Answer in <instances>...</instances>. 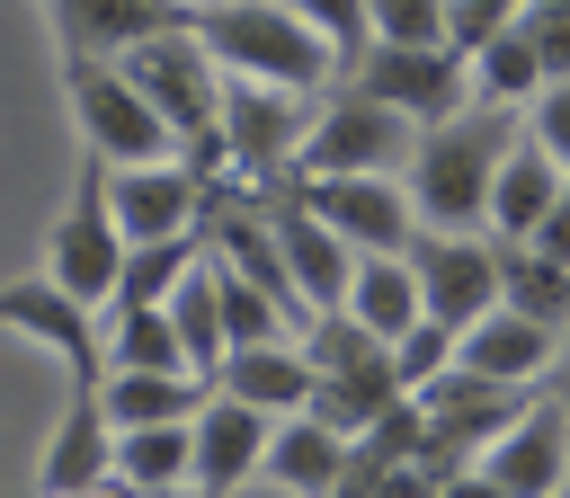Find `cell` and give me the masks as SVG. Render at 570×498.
<instances>
[{
    "mask_svg": "<svg viewBox=\"0 0 570 498\" xmlns=\"http://www.w3.org/2000/svg\"><path fill=\"white\" fill-rule=\"evenodd\" d=\"M508 142H517V107H481V98L419 124L410 160H401V196H410L419 231H481V196H490V169Z\"/></svg>",
    "mask_w": 570,
    "mask_h": 498,
    "instance_id": "6da1fadb",
    "label": "cell"
},
{
    "mask_svg": "<svg viewBox=\"0 0 570 498\" xmlns=\"http://www.w3.org/2000/svg\"><path fill=\"white\" fill-rule=\"evenodd\" d=\"M187 36L223 80H267V89H330L338 62L330 44L285 9V0H187Z\"/></svg>",
    "mask_w": 570,
    "mask_h": 498,
    "instance_id": "7a4b0ae2",
    "label": "cell"
},
{
    "mask_svg": "<svg viewBox=\"0 0 570 498\" xmlns=\"http://www.w3.org/2000/svg\"><path fill=\"white\" fill-rule=\"evenodd\" d=\"M62 98H71V124H80L89 160H107V169H125V160H178L169 124L142 107V89L107 53H62Z\"/></svg>",
    "mask_w": 570,
    "mask_h": 498,
    "instance_id": "3957f363",
    "label": "cell"
},
{
    "mask_svg": "<svg viewBox=\"0 0 570 498\" xmlns=\"http://www.w3.org/2000/svg\"><path fill=\"white\" fill-rule=\"evenodd\" d=\"M410 133H419L410 116H392V107H374L356 89H330L312 107L303 142H294V178H401Z\"/></svg>",
    "mask_w": 570,
    "mask_h": 498,
    "instance_id": "277c9868",
    "label": "cell"
},
{
    "mask_svg": "<svg viewBox=\"0 0 570 498\" xmlns=\"http://www.w3.org/2000/svg\"><path fill=\"white\" fill-rule=\"evenodd\" d=\"M312 124V98L303 89H267V80H223V107H214V142H223V169L240 187H285L294 178V142Z\"/></svg>",
    "mask_w": 570,
    "mask_h": 498,
    "instance_id": "5b68a950",
    "label": "cell"
},
{
    "mask_svg": "<svg viewBox=\"0 0 570 498\" xmlns=\"http://www.w3.org/2000/svg\"><path fill=\"white\" fill-rule=\"evenodd\" d=\"M116 71L142 89V107L169 124V142H178V151H187V142H214L223 71L205 62V44H196L187 27H160V36H142V44H125V53H116Z\"/></svg>",
    "mask_w": 570,
    "mask_h": 498,
    "instance_id": "8992f818",
    "label": "cell"
},
{
    "mask_svg": "<svg viewBox=\"0 0 570 498\" xmlns=\"http://www.w3.org/2000/svg\"><path fill=\"white\" fill-rule=\"evenodd\" d=\"M330 89H356V98H374V107L410 116V124H436V116L472 107L463 53H445V44H365L356 62H338V80H330Z\"/></svg>",
    "mask_w": 570,
    "mask_h": 498,
    "instance_id": "52a82bcc",
    "label": "cell"
},
{
    "mask_svg": "<svg viewBox=\"0 0 570 498\" xmlns=\"http://www.w3.org/2000/svg\"><path fill=\"white\" fill-rule=\"evenodd\" d=\"M116 267H125V231H116V213H107V160H80L71 205H62L53 240H45V285H62L71 302L98 311L107 285H116Z\"/></svg>",
    "mask_w": 570,
    "mask_h": 498,
    "instance_id": "ba28073f",
    "label": "cell"
},
{
    "mask_svg": "<svg viewBox=\"0 0 570 498\" xmlns=\"http://www.w3.org/2000/svg\"><path fill=\"white\" fill-rule=\"evenodd\" d=\"M410 285L436 329H472L499 302V240L490 231H410Z\"/></svg>",
    "mask_w": 570,
    "mask_h": 498,
    "instance_id": "9c48e42d",
    "label": "cell"
},
{
    "mask_svg": "<svg viewBox=\"0 0 570 498\" xmlns=\"http://www.w3.org/2000/svg\"><path fill=\"white\" fill-rule=\"evenodd\" d=\"M472 471H481L499 498H552V489L570 480V400H561V391L525 400V409L472 454Z\"/></svg>",
    "mask_w": 570,
    "mask_h": 498,
    "instance_id": "30bf717a",
    "label": "cell"
},
{
    "mask_svg": "<svg viewBox=\"0 0 570 498\" xmlns=\"http://www.w3.org/2000/svg\"><path fill=\"white\" fill-rule=\"evenodd\" d=\"M0 338L45 347V356L62 365V382H71V391H89V382L107 374V356H98V311H89V302H71V293H62V285H45V276L0 285Z\"/></svg>",
    "mask_w": 570,
    "mask_h": 498,
    "instance_id": "8fae6325",
    "label": "cell"
},
{
    "mask_svg": "<svg viewBox=\"0 0 570 498\" xmlns=\"http://www.w3.org/2000/svg\"><path fill=\"white\" fill-rule=\"evenodd\" d=\"M285 196H294L312 222H330L356 258H374V249H410V231H419L401 178H285Z\"/></svg>",
    "mask_w": 570,
    "mask_h": 498,
    "instance_id": "7c38bea8",
    "label": "cell"
},
{
    "mask_svg": "<svg viewBox=\"0 0 570 498\" xmlns=\"http://www.w3.org/2000/svg\"><path fill=\"white\" fill-rule=\"evenodd\" d=\"M267 409H249V400H223L214 382H205V400H196V418H187V489L196 498H232L249 471H258V454H267Z\"/></svg>",
    "mask_w": 570,
    "mask_h": 498,
    "instance_id": "4fadbf2b",
    "label": "cell"
},
{
    "mask_svg": "<svg viewBox=\"0 0 570 498\" xmlns=\"http://www.w3.org/2000/svg\"><path fill=\"white\" fill-rule=\"evenodd\" d=\"M107 213L125 240H178L205 213V178L187 160H125V169H107Z\"/></svg>",
    "mask_w": 570,
    "mask_h": 498,
    "instance_id": "5bb4252c",
    "label": "cell"
},
{
    "mask_svg": "<svg viewBox=\"0 0 570 498\" xmlns=\"http://www.w3.org/2000/svg\"><path fill=\"white\" fill-rule=\"evenodd\" d=\"M267 231H276V258H285V285H294V302H303V311H338L356 249H347L330 222H312V213H303L285 187H267Z\"/></svg>",
    "mask_w": 570,
    "mask_h": 498,
    "instance_id": "9a60e30c",
    "label": "cell"
},
{
    "mask_svg": "<svg viewBox=\"0 0 570 498\" xmlns=\"http://www.w3.org/2000/svg\"><path fill=\"white\" fill-rule=\"evenodd\" d=\"M552 347H561V338H552L543 320L508 311V302H490L472 329H454V365H463V374H490V382H525V391L552 374Z\"/></svg>",
    "mask_w": 570,
    "mask_h": 498,
    "instance_id": "2e32d148",
    "label": "cell"
},
{
    "mask_svg": "<svg viewBox=\"0 0 570 498\" xmlns=\"http://www.w3.org/2000/svg\"><path fill=\"white\" fill-rule=\"evenodd\" d=\"M223 400H249V409H267V418H294L303 400H312V365H303V347L294 338H258V347H223V365L205 374Z\"/></svg>",
    "mask_w": 570,
    "mask_h": 498,
    "instance_id": "e0dca14e",
    "label": "cell"
},
{
    "mask_svg": "<svg viewBox=\"0 0 570 498\" xmlns=\"http://www.w3.org/2000/svg\"><path fill=\"white\" fill-rule=\"evenodd\" d=\"M561 196V160L543 151V142H508L499 151V169H490V196H481V231L490 240H525L534 222H543V205Z\"/></svg>",
    "mask_w": 570,
    "mask_h": 498,
    "instance_id": "ac0fdd59",
    "label": "cell"
},
{
    "mask_svg": "<svg viewBox=\"0 0 570 498\" xmlns=\"http://www.w3.org/2000/svg\"><path fill=\"white\" fill-rule=\"evenodd\" d=\"M160 27H187V0H53V36L62 53H125Z\"/></svg>",
    "mask_w": 570,
    "mask_h": 498,
    "instance_id": "d6986e66",
    "label": "cell"
},
{
    "mask_svg": "<svg viewBox=\"0 0 570 498\" xmlns=\"http://www.w3.org/2000/svg\"><path fill=\"white\" fill-rule=\"evenodd\" d=\"M107 445H116V427H107L98 391H71V400H62V418H53V436H45V462H36V498H71V489L107 480Z\"/></svg>",
    "mask_w": 570,
    "mask_h": 498,
    "instance_id": "ffe728a7",
    "label": "cell"
},
{
    "mask_svg": "<svg viewBox=\"0 0 570 498\" xmlns=\"http://www.w3.org/2000/svg\"><path fill=\"white\" fill-rule=\"evenodd\" d=\"M98 409L107 427H169V418H196L205 400V374H151V365H107L98 382Z\"/></svg>",
    "mask_w": 570,
    "mask_h": 498,
    "instance_id": "44dd1931",
    "label": "cell"
},
{
    "mask_svg": "<svg viewBox=\"0 0 570 498\" xmlns=\"http://www.w3.org/2000/svg\"><path fill=\"white\" fill-rule=\"evenodd\" d=\"M338 311H347L365 338H383V347H392L410 320H428V311H419V285H410V258H401V249H374V258H356V267H347V293H338Z\"/></svg>",
    "mask_w": 570,
    "mask_h": 498,
    "instance_id": "7402d4cb",
    "label": "cell"
},
{
    "mask_svg": "<svg viewBox=\"0 0 570 498\" xmlns=\"http://www.w3.org/2000/svg\"><path fill=\"white\" fill-rule=\"evenodd\" d=\"M338 462H347V436L338 427H321V418H276L267 427V454H258V471L276 480V489H294V498H321L330 480H338Z\"/></svg>",
    "mask_w": 570,
    "mask_h": 498,
    "instance_id": "603a6c76",
    "label": "cell"
},
{
    "mask_svg": "<svg viewBox=\"0 0 570 498\" xmlns=\"http://www.w3.org/2000/svg\"><path fill=\"white\" fill-rule=\"evenodd\" d=\"M107 480H125L134 498H169V489H187V418H169V427H116V445H107Z\"/></svg>",
    "mask_w": 570,
    "mask_h": 498,
    "instance_id": "cb8c5ba5",
    "label": "cell"
},
{
    "mask_svg": "<svg viewBox=\"0 0 570 498\" xmlns=\"http://www.w3.org/2000/svg\"><path fill=\"white\" fill-rule=\"evenodd\" d=\"M169 338H178V365L187 374H214L223 365V311H214V267H205V240H196V267L169 285Z\"/></svg>",
    "mask_w": 570,
    "mask_h": 498,
    "instance_id": "d4e9b609",
    "label": "cell"
},
{
    "mask_svg": "<svg viewBox=\"0 0 570 498\" xmlns=\"http://www.w3.org/2000/svg\"><path fill=\"white\" fill-rule=\"evenodd\" d=\"M499 302L525 311V320H543V329L561 338V329H570V267L534 258L525 240H499Z\"/></svg>",
    "mask_w": 570,
    "mask_h": 498,
    "instance_id": "484cf974",
    "label": "cell"
},
{
    "mask_svg": "<svg viewBox=\"0 0 570 498\" xmlns=\"http://www.w3.org/2000/svg\"><path fill=\"white\" fill-rule=\"evenodd\" d=\"M196 267V231H178V240H125V267H116V285H107V302L98 311H142V302H169V285Z\"/></svg>",
    "mask_w": 570,
    "mask_h": 498,
    "instance_id": "4316f807",
    "label": "cell"
},
{
    "mask_svg": "<svg viewBox=\"0 0 570 498\" xmlns=\"http://www.w3.org/2000/svg\"><path fill=\"white\" fill-rule=\"evenodd\" d=\"M463 80H472L481 107H525V98L543 89V62H534V44H525L517 27H499L481 53H463Z\"/></svg>",
    "mask_w": 570,
    "mask_h": 498,
    "instance_id": "83f0119b",
    "label": "cell"
},
{
    "mask_svg": "<svg viewBox=\"0 0 570 498\" xmlns=\"http://www.w3.org/2000/svg\"><path fill=\"white\" fill-rule=\"evenodd\" d=\"M98 356H107V365L187 374V365H178V338H169V311H160V302H142V311H98Z\"/></svg>",
    "mask_w": 570,
    "mask_h": 498,
    "instance_id": "f1b7e54d",
    "label": "cell"
},
{
    "mask_svg": "<svg viewBox=\"0 0 570 498\" xmlns=\"http://www.w3.org/2000/svg\"><path fill=\"white\" fill-rule=\"evenodd\" d=\"M205 267H214V311H223V347H258V338H294V329H285V311H276V302H267L258 285H240V276H232L223 258H205Z\"/></svg>",
    "mask_w": 570,
    "mask_h": 498,
    "instance_id": "f546056e",
    "label": "cell"
},
{
    "mask_svg": "<svg viewBox=\"0 0 570 498\" xmlns=\"http://www.w3.org/2000/svg\"><path fill=\"white\" fill-rule=\"evenodd\" d=\"M365 44H445V0H365Z\"/></svg>",
    "mask_w": 570,
    "mask_h": 498,
    "instance_id": "4dcf8cb0",
    "label": "cell"
},
{
    "mask_svg": "<svg viewBox=\"0 0 570 498\" xmlns=\"http://www.w3.org/2000/svg\"><path fill=\"white\" fill-rule=\"evenodd\" d=\"M517 36L534 44L543 80H570V0H517Z\"/></svg>",
    "mask_w": 570,
    "mask_h": 498,
    "instance_id": "1f68e13d",
    "label": "cell"
},
{
    "mask_svg": "<svg viewBox=\"0 0 570 498\" xmlns=\"http://www.w3.org/2000/svg\"><path fill=\"white\" fill-rule=\"evenodd\" d=\"M454 365V329H436V320H410L401 338H392V382L401 391H419L428 374H445Z\"/></svg>",
    "mask_w": 570,
    "mask_h": 498,
    "instance_id": "d6a6232c",
    "label": "cell"
},
{
    "mask_svg": "<svg viewBox=\"0 0 570 498\" xmlns=\"http://www.w3.org/2000/svg\"><path fill=\"white\" fill-rule=\"evenodd\" d=\"M321 44H330V62H356L365 53V0H285Z\"/></svg>",
    "mask_w": 570,
    "mask_h": 498,
    "instance_id": "836d02e7",
    "label": "cell"
},
{
    "mask_svg": "<svg viewBox=\"0 0 570 498\" xmlns=\"http://www.w3.org/2000/svg\"><path fill=\"white\" fill-rule=\"evenodd\" d=\"M499 27H517V0H445V53H481Z\"/></svg>",
    "mask_w": 570,
    "mask_h": 498,
    "instance_id": "e575fe53",
    "label": "cell"
},
{
    "mask_svg": "<svg viewBox=\"0 0 570 498\" xmlns=\"http://www.w3.org/2000/svg\"><path fill=\"white\" fill-rule=\"evenodd\" d=\"M525 142H543L561 160V178H570V80H543L525 98Z\"/></svg>",
    "mask_w": 570,
    "mask_h": 498,
    "instance_id": "d590c367",
    "label": "cell"
},
{
    "mask_svg": "<svg viewBox=\"0 0 570 498\" xmlns=\"http://www.w3.org/2000/svg\"><path fill=\"white\" fill-rule=\"evenodd\" d=\"M525 249H534V258H552V267H570V178H561V196L543 205V222L525 231Z\"/></svg>",
    "mask_w": 570,
    "mask_h": 498,
    "instance_id": "8d00e7d4",
    "label": "cell"
},
{
    "mask_svg": "<svg viewBox=\"0 0 570 498\" xmlns=\"http://www.w3.org/2000/svg\"><path fill=\"white\" fill-rule=\"evenodd\" d=\"M436 480H445V471H428V462L410 454V462H392V471H383L365 498H436Z\"/></svg>",
    "mask_w": 570,
    "mask_h": 498,
    "instance_id": "74e56055",
    "label": "cell"
},
{
    "mask_svg": "<svg viewBox=\"0 0 570 498\" xmlns=\"http://www.w3.org/2000/svg\"><path fill=\"white\" fill-rule=\"evenodd\" d=\"M436 498H499V489H490V480L463 462V471H445V480H436Z\"/></svg>",
    "mask_w": 570,
    "mask_h": 498,
    "instance_id": "f35d334b",
    "label": "cell"
},
{
    "mask_svg": "<svg viewBox=\"0 0 570 498\" xmlns=\"http://www.w3.org/2000/svg\"><path fill=\"white\" fill-rule=\"evenodd\" d=\"M543 391H561V400H570V329H561V347H552V374H543Z\"/></svg>",
    "mask_w": 570,
    "mask_h": 498,
    "instance_id": "ab89813d",
    "label": "cell"
},
{
    "mask_svg": "<svg viewBox=\"0 0 570 498\" xmlns=\"http://www.w3.org/2000/svg\"><path fill=\"white\" fill-rule=\"evenodd\" d=\"M71 498H134L125 480H89V489H71Z\"/></svg>",
    "mask_w": 570,
    "mask_h": 498,
    "instance_id": "60d3db41",
    "label": "cell"
},
{
    "mask_svg": "<svg viewBox=\"0 0 570 498\" xmlns=\"http://www.w3.org/2000/svg\"><path fill=\"white\" fill-rule=\"evenodd\" d=\"M169 498H196V489H169Z\"/></svg>",
    "mask_w": 570,
    "mask_h": 498,
    "instance_id": "b9f144b4",
    "label": "cell"
},
{
    "mask_svg": "<svg viewBox=\"0 0 570 498\" xmlns=\"http://www.w3.org/2000/svg\"><path fill=\"white\" fill-rule=\"evenodd\" d=\"M552 498H570V480H561V489H552Z\"/></svg>",
    "mask_w": 570,
    "mask_h": 498,
    "instance_id": "7bdbcfd3",
    "label": "cell"
}]
</instances>
